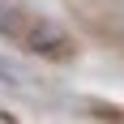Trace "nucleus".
<instances>
[{
	"mask_svg": "<svg viewBox=\"0 0 124 124\" xmlns=\"http://www.w3.org/2000/svg\"><path fill=\"white\" fill-rule=\"evenodd\" d=\"M0 34L4 39H22L26 34V17L17 4H9V0H0Z\"/></svg>",
	"mask_w": 124,
	"mask_h": 124,
	"instance_id": "nucleus-2",
	"label": "nucleus"
},
{
	"mask_svg": "<svg viewBox=\"0 0 124 124\" xmlns=\"http://www.w3.org/2000/svg\"><path fill=\"white\" fill-rule=\"evenodd\" d=\"M22 39L30 43V51L47 56V60H69V56H73V43H69V34H64V30H60L56 22H47V17L30 22Z\"/></svg>",
	"mask_w": 124,
	"mask_h": 124,
	"instance_id": "nucleus-1",
	"label": "nucleus"
}]
</instances>
